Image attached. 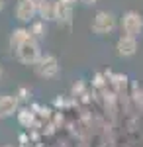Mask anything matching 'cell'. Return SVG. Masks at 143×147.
<instances>
[{"instance_id":"6da1fadb","label":"cell","mask_w":143,"mask_h":147,"mask_svg":"<svg viewBox=\"0 0 143 147\" xmlns=\"http://www.w3.org/2000/svg\"><path fill=\"white\" fill-rule=\"evenodd\" d=\"M16 55L18 59L22 61L24 65H35L37 61H39V45H37V41L35 39H28V41H24L22 45L16 49Z\"/></svg>"},{"instance_id":"7a4b0ae2","label":"cell","mask_w":143,"mask_h":147,"mask_svg":"<svg viewBox=\"0 0 143 147\" xmlns=\"http://www.w3.org/2000/svg\"><path fill=\"white\" fill-rule=\"evenodd\" d=\"M121 28H123V32L125 35H132V37H137V35H141L143 32V18L139 12H125L123 16H121Z\"/></svg>"},{"instance_id":"3957f363","label":"cell","mask_w":143,"mask_h":147,"mask_svg":"<svg viewBox=\"0 0 143 147\" xmlns=\"http://www.w3.org/2000/svg\"><path fill=\"white\" fill-rule=\"evenodd\" d=\"M116 30V16L112 12H98L92 20V32L98 35L112 34Z\"/></svg>"},{"instance_id":"277c9868","label":"cell","mask_w":143,"mask_h":147,"mask_svg":"<svg viewBox=\"0 0 143 147\" xmlns=\"http://www.w3.org/2000/svg\"><path fill=\"white\" fill-rule=\"evenodd\" d=\"M33 67H35V73H37L39 77L51 79V77H55L57 73H59V61H57V57H53V55H41L39 61H37Z\"/></svg>"},{"instance_id":"5b68a950","label":"cell","mask_w":143,"mask_h":147,"mask_svg":"<svg viewBox=\"0 0 143 147\" xmlns=\"http://www.w3.org/2000/svg\"><path fill=\"white\" fill-rule=\"evenodd\" d=\"M116 49H118V55L120 57H132L135 55L137 51V37H132V35H121L116 43Z\"/></svg>"},{"instance_id":"8992f818","label":"cell","mask_w":143,"mask_h":147,"mask_svg":"<svg viewBox=\"0 0 143 147\" xmlns=\"http://www.w3.org/2000/svg\"><path fill=\"white\" fill-rule=\"evenodd\" d=\"M35 14H37V8L33 6L30 0H20L18 2V6H16V18L20 22H24V24L32 22Z\"/></svg>"},{"instance_id":"52a82bcc","label":"cell","mask_w":143,"mask_h":147,"mask_svg":"<svg viewBox=\"0 0 143 147\" xmlns=\"http://www.w3.org/2000/svg\"><path fill=\"white\" fill-rule=\"evenodd\" d=\"M18 110V98L14 94L0 96V118H10Z\"/></svg>"},{"instance_id":"ba28073f","label":"cell","mask_w":143,"mask_h":147,"mask_svg":"<svg viewBox=\"0 0 143 147\" xmlns=\"http://www.w3.org/2000/svg\"><path fill=\"white\" fill-rule=\"evenodd\" d=\"M73 8L75 6L57 0L55 2V20L59 24H71V20H73Z\"/></svg>"},{"instance_id":"9c48e42d","label":"cell","mask_w":143,"mask_h":147,"mask_svg":"<svg viewBox=\"0 0 143 147\" xmlns=\"http://www.w3.org/2000/svg\"><path fill=\"white\" fill-rule=\"evenodd\" d=\"M28 39H32V34H30V30H26V28H18V30H14L10 35V45L12 49H18V47L22 45L24 41H28Z\"/></svg>"},{"instance_id":"30bf717a","label":"cell","mask_w":143,"mask_h":147,"mask_svg":"<svg viewBox=\"0 0 143 147\" xmlns=\"http://www.w3.org/2000/svg\"><path fill=\"white\" fill-rule=\"evenodd\" d=\"M37 14L43 18V22H47V20H55V2L45 0L43 4H41V8L37 10Z\"/></svg>"},{"instance_id":"8fae6325","label":"cell","mask_w":143,"mask_h":147,"mask_svg":"<svg viewBox=\"0 0 143 147\" xmlns=\"http://www.w3.org/2000/svg\"><path fill=\"white\" fill-rule=\"evenodd\" d=\"M30 34H32L33 39H35V37H45V34H47L45 22H35V24L32 26V30H30Z\"/></svg>"},{"instance_id":"7c38bea8","label":"cell","mask_w":143,"mask_h":147,"mask_svg":"<svg viewBox=\"0 0 143 147\" xmlns=\"http://www.w3.org/2000/svg\"><path fill=\"white\" fill-rule=\"evenodd\" d=\"M18 120H20V124L22 125H32V122H33V116H32V112H28V110H22V112L18 114Z\"/></svg>"},{"instance_id":"4fadbf2b","label":"cell","mask_w":143,"mask_h":147,"mask_svg":"<svg viewBox=\"0 0 143 147\" xmlns=\"http://www.w3.org/2000/svg\"><path fill=\"white\" fill-rule=\"evenodd\" d=\"M30 2H32V4L35 6V8H37V10H39V8H41V4H43L45 0H30Z\"/></svg>"},{"instance_id":"5bb4252c","label":"cell","mask_w":143,"mask_h":147,"mask_svg":"<svg viewBox=\"0 0 143 147\" xmlns=\"http://www.w3.org/2000/svg\"><path fill=\"white\" fill-rule=\"evenodd\" d=\"M80 2H84V4H88V6H92V4H96L98 0H80Z\"/></svg>"},{"instance_id":"9a60e30c","label":"cell","mask_w":143,"mask_h":147,"mask_svg":"<svg viewBox=\"0 0 143 147\" xmlns=\"http://www.w3.org/2000/svg\"><path fill=\"white\" fill-rule=\"evenodd\" d=\"M61 2H65V4H71V6H75V4H77V0H61Z\"/></svg>"},{"instance_id":"2e32d148","label":"cell","mask_w":143,"mask_h":147,"mask_svg":"<svg viewBox=\"0 0 143 147\" xmlns=\"http://www.w3.org/2000/svg\"><path fill=\"white\" fill-rule=\"evenodd\" d=\"M2 8H4V0H0V10H2Z\"/></svg>"},{"instance_id":"e0dca14e","label":"cell","mask_w":143,"mask_h":147,"mask_svg":"<svg viewBox=\"0 0 143 147\" xmlns=\"http://www.w3.org/2000/svg\"><path fill=\"white\" fill-rule=\"evenodd\" d=\"M2 73H4V71H2V65H0V79H2Z\"/></svg>"}]
</instances>
